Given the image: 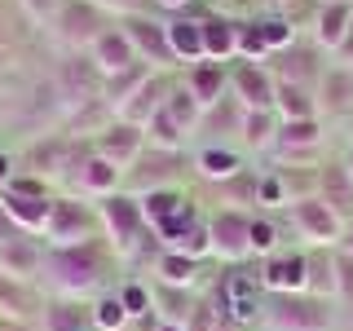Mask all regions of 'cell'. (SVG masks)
Masks as SVG:
<instances>
[{"mask_svg":"<svg viewBox=\"0 0 353 331\" xmlns=\"http://www.w3.org/2000/svg\"><path fill=\"white\" fill-rule=\"evenodd\" d=\"M119 301H124V309H128L132 318H146L150 309H154V305H150V292H146L141 283H128L124 292H119Z\"/></svg>","mask_w":353,"mask_h":331,"instance_id":"cell-33","label":"cell"},{"mask_svg":"<svg viewBox=\"0 0 353 331\" xmlns=\"http://www.w3.org/2000/svg\"><path fill=\"white\" fill-rule=\"evenodd\" d=\"M150 305H163L159 309V323H190V314H194V309H190V296H185V287H168V283H154L150 287Z\"/></svg>","mask_w":353,"mask_h":331,"instance_id":"cell-14","label":"cell"},{"mask_svg":"<svg viewBox=\"0 0 353 331\" xmlns=\"http://www.w3.org/2000/svg\"><path fill=\"white\" fill-rule=\"evenodd\" d=\"M283 146L287 150H309V146H318V124L314 119H287V128H283Z\"/></svg>","mask_w":353,"mask_h":331,"instance_id":"cell-28","label":"cell"},{"mask_svg":"<svg viewBox=\"0 0 353 331\" xmlns=\"http://www.w3.org/2000/svg\"><path fill=\"white\" fill-rule=\"evenodd\" d=\"M0 305H9L5 314H14V318H31V314H36V309H31V296L22 292V283L18 279L5 283V274H0Z\"/></svg>","mask_w":353,"mask_h":331,"instance_id":"cell-27","label":"cell"},{"mask_svg":"<svg viewBox=\"0 0 353 331\" xmlns=\"http://www.w3.org/2000/svg\"><path fill=\"white\" fill-rule=\"evenodd\" d=\"M40 270L53 292L71 296V301H80V296H88L102 283V261H97V252L88 243H80V248H53Z\"/></svg>","mask_w":353,"mask_h":331,"instance_id":"cell-1","label":"cell"},{"mask_svg":"<svg viewBox=\"0 0 353 331\" xmlns=\"http://www.w3.org/2000/svg\"><path fill=\"white\" fill-rule=\"evenodd\" d=\"M243 137H248L252 146H265V141H270V115H265V110L243 115Z\"/></svg>","mask_w":353,"mask_h":331,"instance_id":"cell-36","label":"cell"},{"mask_svg":"<svg viewBox=\"0 0 353 331\" xmlns=\"http://www.w3.org/2000/svg\"><path fill=\"white\" fill-rule=\"evenodd\" d=\"M0 208L9 212V221L22 230V234H31V230H44L49 225V212H53V199H44V185L40 181H9L5 190H0Z\"/></svg>","mask_w":353,"mask_h":331,"instance_id":"cell-4","label":"cell"},{"mask_svg":"<svg viewBox=\"0 0 353 331\" xmlns=\"http://www.w3.org/2000/svg\"><path fill=\"white\" fill-rule=\"evenodd\" d=\"M265 331H331V301L309 292L265 296Z\"/></svg>","mask_w":353,"mask_h":331,"instance_id":"cell-2","label":"cell"},{"mask_svg":"<svg viewBox=\"0 0 353 331\" xmlns=\"http://www.w3.org/2000/svg\"><path fill=\"white\" fill-rule=\"evenodd\" d=\"M115 181H119V168H115V163H106L102 154L88 159L84 168H80V185H84V190H93V194H115Z\"/></svg>","mask_w":353,"mask_h":331,"instance_id":"cell-16","label":"cell"},{"mask_svg":"<svg viewBox=\"0 0 353 331\" xmlns=\"http://www.w3.org/2000/svg\"><path fill=\"white\" fill-rule=\"evenodd\" d=\"M31 9H36V14H44V9H53V0H27Z\"/></svg>","mask_w":353,"mask_h":331,"instance_id":"cell-44","label":"cell"},{"mask_svg":"<svg viewBox=\"0 0 353 331\" xmlns=\"http://www.w3.org/2000/svg\"><path fill=\"white\" fill-rule=\"evenodd\" d=\"M49 331H84V314H80L75 305L49 309Z\"/></svg>","mask_w":353,"mask_h":331,"instance_id":"cell-34","label":"cell"},{"mask_svg":"<svg viewBox=\"0 0 353 331\" xmlns=\"http://www.w3.org/2000/svg\"><path fill=\"white\" fill-rule=\"evenodd\" d=\"M327 88H331V106H345L349 102V93H353V80H349V75H340V71H331L327 75V84H323V93H327Z\"/></svg>","mask_w":353,"mask_h":331,"instance_id":"cell-37","label":"cell"},{"mask_svg":"<svg viewBox=\"0 0 353 331\" xmlns=\"http://www.w3.org/2000/svg\"><path fill=\"white\" fill-rule=\"evenodd\" d=\"M292 221L309 243H336L340 239V217L331 212L323 199H292Z\"/></svg>","mask_w":353,"mask_h":331,"instance_id":"cell-8","label":"cell"},{"mask_svg":"<svg viewBox=\"0 0 353 331\" xmlns=\"http://www.w3.org/2000/svg\"><path fill=\"white\" fill-rule=\"evenodd\" d=\"M345 172H349V177H353V154H349V163H345Z\"/></svg>","mask_w":353,"mask_h":331,"instance_id":"cell-49","label":"cell"},{"mask_svg":"<svg viewBox=\"0 0 353 331\" xmlns=\"http://www.w3.org/2000/svg\"><path fill=\"white\" fill-rule=\"evenodd\" d=\"M154 93H159V88H150V80H146V84H141L137 93H132L128 102H124V106H119L124 124H132V128H137V124H150V115L159 110V97H154Z\"/></svg>","mask_w":353,"mask_h":331,"instance_id":"cell-17","label":"cell"},{"mask_svg":"<svg viewBox=\"0 0 353 331\" xmlns=\"http://www.w3.org/2000/svg\"><path fill=\"white\" fill-rule=\"evenodd\" d=\"M146 128H150V137L159 141L163 150L181 146V132H185V128L176 124V119H172V115H168V110H163V106H159V110H154V115H150V124H146Z\"/></svg>","mask_w":353,"mask_h":331,"instance_id":"cell-26","label":"cell"},{"mask_svg":"<svg viewBox=\"0 0 353 331\" xmlns=\"http://www.w3.org/2000/svg\"><path fill=\"white\" fill-rule=\"evenodd\" d=\"M154 331H185V327H181V323H159Z\"/></svg>","mask_w":353,"mask_h":331,"instance_id":"cell-45","label":"cell"},{"mask_svg":"<svg viewBox=\"0 0 353 331\" xmlns=\"http://www.w3.org/2000/svg\"><path fill=\"white\" fill-rule=\"evenodd\" d=\"M345 252H349V261H353V225H349V234H345Z\"/></svg>","mask_w":353,"mask_h":331,"instance_id":"cell-46","label":"cell"},{"mask_svg":"<svg viewBox=\"0 0 353 331\" xmlns=\"http://www.w3.org/2000/svg\"><path fill=\"white\" fill-rule=\"evenodd\" d=\"M93 62L102 66V71L119 75L132 66V40L128 36H110V31H102V36L93 40Z\"/></svg>","mask_w":353,"mask_h":331,"instance_id":"cell-13","label":"cell"},{"mask_svg":"<svg viewBox=\"0 0 353 331\" xmlns=\"http://www.w3.org/2000/svg\"><path fill=\"white\" fill-rule=\"evenodd\" d=\"M216 331H243V327H230V323H221V327H216Z\"/></svg>","mask_w":353,"mask_h":331,"instance_id":"cell-47","label":"cell"},{"mask_svg":"<svg viewBox=\"0 0 353 331\" xmlns=\"http://www.w3.org/2000/svg\"><path fill=\"white\" fill-rule=\"evenodd\" d=\"M18 234H22V230L14 225V221H9L5 208H0V243H9V239H18Z\"/></svg>","mask_w":353,"mask_h":331,"instance_id":"cell-42","label":"cell"},{"mask_svg":"<svg viewBox=\"0 0 353 331\" xmlns=\"http://www.w3.org/2000/svg\"><path fill=\"white\" fill-rule=\"evenodd\" d=\"M190 93L199 97V106L216 102V93H221V66H203V71H194L190 75Z\"/></svg>","mask_w":353,"mask_h":331,"instance_id":"cell-29","label":"cell"},{"mask_svg":"<svg viewBox=\"0 0 353 331\" xmlns=\"http://www.w3.org/2000/svg\"><path fill=\"white\" fill-rule=\"evenodd\" d=\"M239 49H243V53H252V58H256V53H265V49H270V44H265L261 27H256V31H243V36H239Z\"/></svg>","mask_w":353,"mask_h":331,"instance_id":"cell-39","label":"cell"},{"mask_svg":"<svg viewBox=\"0 0 353 331\" xmlns=\"http://www.w3.org/2000/svg\"><path fill=\"white\" fill-rule=\"evenodd\" d=\"M168 44H172V53H181V58H199V53H203V27H194V22H172Z\"/></svg>","mask_w":353,"mask_h":331,"instance_id":"cell-22","label":"cell"},{"mask_svg":"<svg viewBox=\"0 0 353 331\" xmlns=\"http://www.w3.org/2000/svg\"><path fill=\"white\" fill-rule=\"evenodd\" d=\"M128 40H132V49H141V53H146V58H154V62H172V58H176L172 44H168V27H154V22L132 18V22H128Z\"/></svg>","mask_w":353,"mask_h":331,"instance_id":"cell-12","label":"cell"},{"mask_svg":"<svg viewBox=\"0 0 353 331\" xmlns=\"http://www.w3.org/2000/svg\"><path fill=\"white\" fill-rule=\"evenodd\" d=\"M248 239H252V252H261V257H274V252H279V230H274V221H252Z\"/></svg>","mask_w":353,"mask_h":331,"instance_id":"cell-31","label":"cell"},{"mask_svg":"<svg viewBox=\"0 0 353 331\" xmlns=\"http://www.w3.org/2000/svg\"><path fill=\"white\" fill-rule=\"evenodd\" d=\"M163 110H168V115H172L181 128H190L194 115H199V97H194V93H172V102L163 106Z\"/></svg>","mask_w":353,"mask_h":331,"instance_id":"cell-32","label":"cell"},{"mask_svg":"<svg viewBox=\"0 0 353 331\" xmlns=\"http://www.w3.org/2000/svg\"><path fill=\"white\" fill-rule=\"evenodd\" d=\"M256 194L265 199V203H283V185L274 181V177H265V181L256 185Z\"/></svg>","mask_w":353,"mask_h":331,"instance_id":"cell-41","label":"cell"},{"mask_svg":"<svg viewBox=\"0 0 353 331\" xmlns=\"http://www.w3.org/2000/svg\"><path fill=\"white\" fill-rule=\"evenodd\" d=\"M62 22H66V36H80V40H88V36H102V31H93V14H80V9H66L62 14Z\"/></svg>","mask_w":353,"mask_h":331,"instance_id":"cell-35","label":"cell"},{"mask_svg":"<svg viewBox=\"0 0 353 331\" xmlns=\"http://www.w3.org/2000/svg\"><path fill=\"white\" fill-rule=\"evenodd\" d=\"M154 274H159V283H168V287H190L194 274H199V261L185 257V252H163V257L154 261Z\"/></svg>","mask_w":353,"mask_h":331,"instance_id":"cell-15","label":"cell"},{"mask_svg":"<svg viewBox=\"0 0 353 331\" xmlns=\"http://www.w3.org/2000/svg\"><path fill=\"white\" fill-rule=\"evenodd\" d=\"M97 5H106V9H119V14H132V9H141L146 0H97Z\"/></svg>","mask_w":353,"mask_h":331,"instance_id":"cell-43","label":"cell"},{"mask_svg":"<svg viewBox=\"0 0 353 331\" xmlns=\"http://www.w3.org/2000/svg\"><path fill=\"white\" fill-rule=\"evenodd\" d=\"M146 84V71H119V80H110V106H119V93Z\"/></svg>","mask_w":353,"mask_h":331,"instance_id":"cell-38","label":"cell"},{"mask_svg":"<svg viewBox=\"0 0 353 331\" xmlns=\"http://www.w3.org/2000/svg\"><path fill=\"white\" fill-rule=\"evenodd\" d=\"M261 36H265V44H287V22H261Z\"/></svg>","mask_w":353,"mask_h":331,"instance_id":"cell-40","label":"cell"},{"mask_svg":"<svg viewBox=\"0 0 353 331\" xmlns=\"http://www.w3.org/2000/svg\"><path fill=\"white\" fill-rule=\"evenodd\" d=\"M102 225H106L110 243H115V252L141 248V239H146V212H141V199L106 194V203H102Z\"/></svg>","mask_w":353,"mask_h":331,"instance_id":"cell-5","label":"cell"},{"mask_svg":"<svg viewBox=\"0 0 353 331\" xmlns=\"http://www.w3.org/2000/svg\"><path fill=\"white\" fill-rule=\"evenodd\" d=\"M97 217L84 212L80 203H71V199H53V212H49V225H44V234H49L53 248H80V243L93 234Z\"/></svg>","mask_w":353,"mask_h":331,"instance_id":"cell-6","label":"cell"},{"mask_svg":"<svg viewBox=\"0 0 353 331\" xmlns=\"http://www.w3.org/2000/svg\"><path fill=\"white\" fill-rule=\"evenodd\" d=\"M137 150H141V132L132 124H115L97 137V154H102L106 163H115V168H128V163L137 159Z\"/></svg>","mask_w":353,"mask_h":331,"instance_id":"cell-11","label":"cell"},{"mask_svg":"<svg viewBox=\"0 0 353 331\" xmlns=\"http://www.w3.org/2000/svg\"><path fill=\"white\" fill-rule=\"evenodd\" d=\"M40 265H44V257L36 252V243H27V234L0 243V274H5V279L27 283L31 274H40Z\"/></svg>","mask_w":353,"mask_h":331,"instance_id":"cell-10","label":"cell"},{"mask_svg":"<svg viewBox=\"0 0 353 331\" xmlns=\"http://www.w3.org/2000/svg\"><path fill=\"white\" fill-rule=\"evenodd\" d=\"M261 287L270 296H283V292H305V279H309V257L301 252H274L265 257V270L256 274Z\"/></svg>","mask_w":353,"mask_h":331,"instance_id":"cell-7","label":"cell"},{"mask_svg":"<svg viewBox=\"0 0 353 331\" xmlns=\"http://www.w3.org/2000/svg\"><path fill=\"white\" fill-rule=\"evenodd\" d=\"M128 323H132V314L124 309L119 292L115 296H102V301L93 305V327L97 331H128Z\"/></svg>","mask_w":353,"mask_h":331,"instance_id":"cell-18","label":"cell"},{"mask_svg":"<svg viewBox=\"0 0 353 331\" xmlns=\"http://www.w3.org/2000/svg\"><path fill=\"white\" fill-rule=\"evenodd\" d=\"M323 190H327L323 203H327L336 217L349 212V190H353V177H349V172H327V177H323Z\"/></svg>","mask_w":353,"mask_h":331,"instance_id":"cell-25","label":"cell"},{"mask_svg":"<svg viewBox=\"0 0 353 331\" xmlns=\"http://www.w3.org/2000/svg\"><path fill=\"white\" fill-rule=\"evenodd\" d=\"M212 305H216V318H221V323L252 327V323H261V314H265V287H261V279H252V274L230 270L225 279L216 283Z\"/></svg>","mask_w":353,"mask_h":331,"instance_id":"cell-3","label":"cell"},{"mask_svg":"<svg viewBox=\"0 0 353 331\" xmlns=\"http://www.w3.org/2000/svg\"><path fill=\"white\" fill-rule=\"evenodd\" d=\"M239 93H243V102L256 106V110H265V106L274 102V84L265 80L261 71H252V66H243V71H239Z\"/></svg>","mask_w":353,"mask_h":331,"instance_id":"cell-20","label":"cell"},{"mask_svg":"<svg viewBox=\"0 0 353 331\" xmlns=\"http://www.w3.org/2000/svg\"><path fill=\"white\" fill-rule=\"evenodd\" d=\"M163 5H185V0H163Z\"/></svg>","mask_w":353,"mask_h":331,"instance_id":"cell-50","label":"cell"},{"mask_svg":"<svg viewBox=\"0 0 353 331\" xmlns=\"http://www.w3.org/2000/svg\"><path fill=\"white\" fill-rule=\"evenodd\" d=\"M349 18H353V5H345V0H336V5L323 9V22H318V36H323L327 44H340L349 31Z\"/></svg>","mask_w":353,"mask_h":331,"instance_id":"cell-21","label":"cell"},{"mask_svg":"<svg viewBox=\"0 0 353 331\" xmlns=\"http://www.w3.org/2000/svg\"><path fill=\"white\" fill-rule=\"evenodd\" d=\"M274 102L283 106L287 119H309V102H305V93L296 84H279V88H274Z\"/></svg>","mask_w":353,"mask_h":331,"instance_id":"cell-30","label":"cell"},{"mask_svg":"<svg viewBox=\"0 0 353 331\" xmlns=\"http://www.w3.org/2000/svg\"><path fill=\"white\" fill-rule=\"evenodd\" d=\"M181 208H185V199H181V194H172V190H150L146 199H141V212H146V221H150L154 230H159L168 217H176Z\"/></svg>","mask_w":353,"mask_h":331,"instance_id":"cell-19","label":"cell"},{"mask_svg":"<svg viewBox=\"0 0 353 331\" xmlns=\"http://www.w3.org/2000/svg\"><path fill=\"white\" fill-rule=\"evenodd\" d=\"M234 44H239V40H234V27H230V22H221V18H208V22H203V53L225 58Z\"/></svg>","mask_w":353,"mask_h":331,"instance_id":"cell-23","label":"cell"},{"mask_svg":"<svg viewBox=\"0 0 353 331\" xmlns=\"http://www.w3.org/2000/svg\"><path fill=\"white\" fill-rule=\"evenodd\" d=\"M199 172L203 177H221V181H230V177L239 172V154H230V150H203L199 154Z\"/></svg>","mask_w":353,"mask_h":331,"instance_id":"cell-24","label":"cell"},{"mask_svg":"<svg viewBox=\"0 0 353 331\" xmlns=\"http://www.w3.org/2000/svg\"><path fill=\"white\" fill-rule=\"evenodd\" d=\"M208 230H212V252H216L221 261H243L252 252V239H248L252 217H243V212H216Z\"/></svg>","mask_w":353,"mask_h":331,"instance_id":"cell-9","label":"cell"},{"mask_svg":"<svg viewBox=\"0 0 353 331\" xmlns=\"http://www.w3.org/2000/svg\"><path fill=\"white\" fill-rule=\"evenodd\" d=\"M345 58H353V40H349V44H345Z\"/></svg>","mask_w":353,"mask_h":331,"instance_id":"cell-48","label":"cell"}]
</instances>
